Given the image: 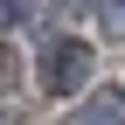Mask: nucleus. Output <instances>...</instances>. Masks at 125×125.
Instances as JSON below:
<instances>
[{
    "instance_id": "nucleus-4",
    "label": "nucleus",
    "mask_w": 125,
    "mask_h": 125,
    "mask_svg": "<svg viewBox=\"0 0 125 125\" xmlns=\"http://www.w3.org/2000/svg\"><path fill=\"white\" fill-rule=\"evenodd\" d=\"M104 28H111V35H125V0H118V7H104Z\"/></svg>"
},
{
    "instance_id": "nucleus-3",
    "label": "nucleus",
    "mask_w": 125,
    "mask_h": 125,
    "mask_svg": "<svg viewBox=\"0 0 125 125\" xmlns=\"http://www.w3.org/2000/svg\"><path fill=\"white\" fill-rule=\"evenodd\" d=\"M21 14H28V0H0V28H14Z\"/></svg>"
},
{
    "instance_id": "nucleus-1",
    "label": "nucleus",
    "mask_w": 125,
    "mask_h": 125,
    "mask_svg": "<svg viewBox=\"0 0 125 125\" xmlns=\"http://www.w3.org/2000/svg\"><path fill=\"white\" fill-rule=\"evenodd\" d=\"M90 62H97V49H90L83 35H56V42H42V56H35V83L49 90V97H70V90H83Z\"/></svg>"
},
{
    "instance_id": "nucleus-5",
    "label": "nucleus",
    "mask_w": 125,
    "mask_h": 125,
    "mask_svg": "<svg viewBox=\"0 0 125 125\" xmlns=\"http://www.w3.org/2000/svg\"><path fill=\"white\" fill-rule=\"evenodd\" d=\"M56 7H62V14H90L97 0H56Z\"/></svg>"
},
{
    "instance_id": "nucleus-2",
    "label": "nucleus",
    "mask_w": 125,
    "mask_h": 125,
    "mask_svg": "<svg viewBox=\"0 0 125 125\" xmlns=\"http://www.w3.org/2000/svg\"><path fill=\"white\" fill-rule=\"evenodd\" d=\"M76 125H125V90H97V97H83Z\"/></svg>"
}]
</instances>
